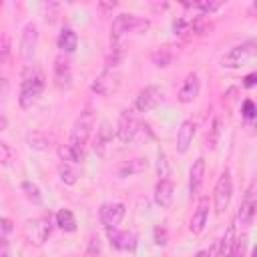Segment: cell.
Returning <instances> with one entry per match:
<instances>
[{
    "mask_svg": "<svg viewBox=\"0 0 257 257\" xmlns=\"http://www.w3.org/2000/svg\"><path fill=\"white\" fill-rule=\"evenodd\" d=\"M247 251V237H235V245H233V257H245Z\"/></svg>",
    "mask_w": 257,
    "mask_h": 257,
    "instance_id": "d6a6232c",
    "label": "cell"
},
{
    "mask_svg": "<svg viewBox=\"0 0 257 257\" xmlns=\"http://www.w3.org/2000/svg\"><path fill=\"white\" fill-rule=\"evenodd\" d=\"M36 44H38V28L34 22H28L20 36V56L24 60H30L36 52Z\"/></svg>",
    "mask_w": 257,
    "mask_h": 257,
    "instance_id": "8fae6325",
    "label": "cell"
},
{
    "mask_svg": "<svg viewBox=\"0 0 257 257\" xmlns=\"http://www.w3.org/2000/svg\"><path fill=\"white\" fill-rule=\"evenodd\" d=\"M112 143V128H110V124L104 120V122H100L98 124V128H96V135H94V151L98 153V155H102L106 149H108V145Z\"/></svg>",
    "mask_w": 257,
    "mask_h": 257,
    "instance_id": "d6986e66",
    "label": "cell"
},
{
    "mask_svg": "<svg viewBox=\"0 0 257 257\" xmlns=\"http://www.w3.org/2000/svg\"><path fill=\"white\" fill-rule=\"evenodd\" d=\"M10 231H12V221L0 217V235H6V233H10Z\"/></svg>",
    "mask_w": 257,
    "mask_h": 257,
    "instance_id": "ab89813d",
    "label": "cell"
},
{
    "mask_svg": "<svg viewBox=\"0 0 257 257\" xmlns=\"http://www.w3.org/2000/svg\"><path fill=\"white\" fill-rule=\"evenodd\" d=\"M0 257H12L10 241L6 239V235H0Z\"/></svg>",
    "mask_w": 257,
    "mask_h": 257,
    "instance_id": "74e56055",
    "label": "cell"
},
{
    "mask_svg": "<svg viewBox=\"0 0 257 257\" xmlns=\"http://www.w3.org/2000/svg\"><path fill=\"white\" fill-rule=\"evenodd\" d=\"M171 201H173V183L167 177L159 179V183L155 187V203L161 207H169Z\"/></svg>",
    "mask_w": 257,
    "mask_h": 257,
    "instance_id": "44dd1931",
    "label": "cell"
},
{
    "mask_svg": "<svg viewBox=\"0 0 257 257\" xmlns=\"http://www.w3.org/2000/svg\"><path fill=\"white\" fill-rule=\"evenodd\" d=\"M155 243L157 245H167V231L163 227H157L155 229Z\"/></svg>",
    "mask_w": 257,
    "mask_h": 257,
    "instance_id": "f35d334b",
    "label": "cell"
},
{
    "mask_svg": "<svg viewBox=\"0 0 257 257\" xmlns=\"http://www.w3.org/2000/svg\"><path fill=\"white\" fill-rule=\"evenodd\" d=\"M211 30H213V24H211V20H209L207 16H203V14L195 16V18H189L187 28H185V32H189L191 36H205V34H209Z\"/></svg>",
    "mask_w": 257,
    "mask_h": 257,
    "instance_id": "ffe728a7",
    "label": "cell"
},
{
    "mask_svg": "<svg viewBox=\"0 0 257 257\" xmlns=\"http://www.w3.org/2000/svg\"><path fill=\"white\" fill-rule=\"evenodd\" d=\"M50 233H52V221L46 215L34 217L30 221H26V225H24V235H26L28 243H32L36 247H42L48 241Z\"/></svg>",
    "mask_w": 257,
    "mask_h": 257,
    "instance_id": "277c9868",
    "label": "cell"
},
{
    "mask_svg": "<svg viewBox=\"0 0 257 257\" xmlns=\"http://www.w3.org/2000/svg\"><path fill=\"white\" fill-rule=\"evenodd\" d=\"M255 209H257V201H255V183L249 185V189L245 191V197L239 205V213L237 219L241 221V225H251L255 219Z\"/></svg>",
    "mask_w": 257,
    "mask_h": 257,
    "instance_id": "7c38bea8",
    "label": "cell"
},
{
    "mask_svg": "<svg viewBox=\"0 0 257 257\" xmlns=\"http://www.w3.org/2000/svg\"><path fill=\"white\" fill-rule=\"evenodd\" d=\"M203 181H205V159L199 157L193 163L191 171H189V191H191V195H197L201 191Z\"/></svg>",
    "mask_w": 257,
    "mask_h": 257,
    "instance_id": "ac0fdd59",
    "label": "cell"
},
{
    "mask_svg": "<svg viewBox=\"0 0 257 257\" xmlns=\"http://www.w3.org/2000/svg\"><path fill=\"white\" fill-rule=\"evenodd\" d=\"M92 128H94V112L90 106H86L80 116L76 118L72 131H70V141H68V147L74 151V155L78 157V161L82 159V153H84V145L88 143L90 135H92Z\"/></svg>",
    "mask_w": 257,
    "mask_h": 257,
    "instance_id": "7a4b0ae2",
    "label": "cell"
},
{
    "mask_svg": "<svg viewBox=\"0 0 257 257\" xmlns=\"http://www.w3.org/2000/svg\"><path fill=\"white\" fill-rule=\"evenodd\" d=\"M116 6V2H100V8L102 10H112Z\"/></svg>",
    "mask_w": 257,
    "mask_h": 257,
    "instance_id": "ee69618b",
    "label": "cell"
},
{
    "mask_svg": "<svg viewBox=\"0 0 257 257\" xmlns=\"http://www.w3.org/2000/svg\"><path fill=\"white\" fill-rule=\"evenodd\" d=\"M118 84H120L118 74H116L114 70H108V68H106L104 72H100V74L94 78V82L90 84V90H92L94 94H98V96H110L112 92H116Z\"/></svg>",
    "mask_w": 257,
    "mask_h": 257,
    "instance_id": "ba28073f",
    "label": "cell"
},
{
    "mask_svg": "<svg viewBox=\"0 0 257 257\" xmlns=\"http://www.w3.org/2000/svg\"><path fill=\"white\" fill-rule=\"evenodd\" d=\"M12 149L4 143V141H0V165H8L10 161H12Z\"/></svg>",
    "mask_w": 257,
    "mask_h": 257,
    "instance_id": "e575fe53",
    "label": "cell"
},
{
    "mask_svg": "<svg viewBox=\"0 0 257 257\" xmlns=\"http://www.w3.org/2000/svg\"><path fill=\"white\" fill-rule=\"evenodd\" d=\"M207 219H209V199L203 197V199L199 201L197 209L193 211L191 221H189V229H191V233H193V235H201L203 229H205V225H207Z\"/></svg>",
    "mask_w": 257,
    "mask_h": 257,
    "instance_id": "2e32d148",
    "label": "cell"
},
{
    "mask_svg": "<svg viewBox=\"0 0 257 257\" xmlns=\"http://www.w3.org/2000/svg\"><path fill=\"white\" fill-rule=\"evenodd\" d=\"M255 78H257L255 74H247V76H245V82H243V84H245L247 88H251V86L255 84Z\"/></svg>",
    "mask_w": 257,
    "mask_h": 257,
    "instance_id": "b9f144b4",
    "label": "cell"
},
{
    "mask_svg": "<svg viewBox=\"0 0 257 257\" xmlns=\"http://www.w3.org/2000/svg\"><path fill=\"white\" fill-rule=\"evenodd\" d=\"M145 167H147V161H145V159H133V161L124 163V165L118 169V177H131V175H135V173H141Z\"/></svg>",
    "mask_w": 257,
    "mask_h": 257,
    "instance_id": "83f0119b",
    "label": "cell"
},
{
    "mask_svg": "<svg viewBox=\"0 0 257 257\" xmlns=\"http://www.w3.org/2000/svg\"><path fill=\"white\" fill-rule=\"evenodd\" d=\"M22 191H24V195L30 199V201H34V203H40V189H38V185H34V183H30V181H24L22 183Z\"/></svg>",
    "mask_w": 257,
    "mask_h": 257,
    "instance_id": "4dcf8cb0",
    "label": "cell"
},
{
    "mask_svg": "<svg viewBox=\"0 0 257 257\" xmlns=\"http://www.w3.org/2000/svg\"><path fill=\"white\" fill-rule=\"evenodd\" d=\"M151 58H153V64H155L157 68H167V66H171V64H173V60L177 58V54L173 52V48H171V46H163V48L155 50Z\"/></svg>",
    "mask_w": 257,
    "mask_h": 257,
    "instance_id": "7402d4cb",
    "label": "cell"
},
{
    "mask_svg": "<svg viewBox=\"0 0 257 257\" xmlns=\"http://www.w3.org/2000/svg\"><path fill=\"white\" fill-rule=\"evenodd\" d=\"M197 133V126L193 120H183L179 131H177V153L179 155H185L193 143V137Z\"/></svg>",
    "mask_w": 257,
    "mask_h": 257,
    "instance_id": "e0dca14e",
    "label": "cell"
},
{
    "mask_svg": "<svg viewBox=\"0 0 257 257\" xmlns=\"http://www.w3.org/2000/svg\"><path fill=\"white\" fill-rule=\"evenodd\" d=\"M161 100H163V90H161L159 86H155V84H149V86H145V88L137 94V98H135V108H137L139 112H149V110H153Z\"/></svg>",
    "mask_w": 257,
    "mask_h": 257,
    "instance_id": "9c48e42d",
    "label": "cell"
},
{
    "mask_svg": "<svg viewBox=\"0 0 257 257\" xmlns=\"http://www.w3.org/2000/svg\"><path fill=\"white\" fill-rule=\"evenodd\" d=\"M46 84V76L42 72V68L38 66H28L22 74V82H20V94H18V102L22 108H30L38 96L42 94Z\"/></svg>",
    "mask_w": 257,
    "mask_h": 257,
    "instance_id": "6da1fadb",
    "label": "cell"
},
{
    "mask_svg": "<svg viewBox=\"0 0 257 257\" xmlns=\"http://www.w3.org/2000/svg\"><path fill=\"white\" fill-rule=\"evenodd\" d=\"M56 225H58V229L64 231V233L76 231V219H74L72 211H70V209H60V211L56 213Z\"/></svg>",
    "mask_w": 257,
    "mask_h": 257,
    "instance_id": "cb8c5ba5",
    "label": "cell"
},
{
    "mask_svg": "<svg viewBox=\"0 0 257 257\" xmlns=\"http://www.w3.org/2000/svg\"><path fill=\"white\" fill-rule=\"evenodd\" d=\"M241 112H243V116H245L247 120H251V118L255 116V102H253L251 98L243 100V104H241Z\"/></svg>",
    "mask_w": 257,
    "mask_h": 257,
    "instance_id": "d590c367",
    "label": "cell"
},
{
    "mask_svg": "<svg viewBox=\"0 0 257 257\" xmlns=\"http://www.w3.org/2000/svg\"><path fill=\"white\" fill-rule=\"evenodd\" d=\"M108 241L118 251H133L137 247V235L131 231H118L116 227L108 229Z\"/></svg>",
    "mask_w": 257,
    "mask_h": 257,
    "instance_id": "9a60e30c",
    "label": "cell"
},
{
    "mask_svg": "<svg viewBox=\"0 0 257 257\" xmlns=\"http://www.w3.org/2000/svg\"><path fill=\"white\" fill-rule=\"evenodd\" d=\"M8 52H10V44H8L6 38H2V40H0V62L8 56Z\"/></svg>",
    "mask_w": 257,
    "mask_h": 257,
    "instance_id": "60d3db41",
    "label": "cell"
},
{
    "mask_svg": "<svg viewBox=\"0 0 257 257\" xmlns=\"http://www.w3.org/2000/svg\"><path fill=\"white\" fill-rule=\"evenodd\" d=\"M76 44H78L76 32L72 28H62V32L58 36V48L62 52H74L76 50Z\"/></svg>",
    "mask_w": 257,
    "mask_h": 257,
    "instance_id": "603a6c76",
    "label": "cell"
},
{
    "mask_svg": "<svg viewBox=\"0 0 257 257\" xmlns=\"http://www.w3.org/2000/svg\"><path fill=\"white\" fill-rule=\"evenodd\" d=\"M58 155H60L62 163H80V161H78V157L74 155V151H72L68 145H62V147L58 149Z\"/></svg>",
    "mask_w": 257,
    "mask_h": 257,
    "instance_id": "1f68e13d",
    "label": "cell"
},
{
    "mask_svg": "<svg viewBox=\"0 0 257 257\" xmlns=\"http://www.w3.org/2000/svg\"><path fill=\"white\" fill-rule=\"evenodd\" d=\"M6 126H8V120H6V116H4V114H0V133H2V131H6Z\"/></svg>",
    "mask_w": 257,
    "mask_h": 257,
    "instance_id": "f6af8a7d",
    "label": "cell"
},
{
    "mask_svg": "<svg viewBox=\"0 0 257 257\" xmlns=\"http://www.w3.org/2000/svg\"><path fill=\"white\" fill-rule=\"evenodd\" d=\"M149 26L151 22L147 18H139L135 14H118L110 26V42H120L122 36L128 32H145L149 30Z\"/></svg>",
    "mask_w": 257,
    "mask_h": 257,
    "instance_id": "3957f363",
    "label": "cell"
},
{
    "mask_svg": "<svg viewBox=\"0 0 257 257\" xmlns=\"http://www.w3.org/2000/svg\"><path fill=\"white\" fill-rule=\"evenodd\" d=\"M126 207L122 203H104L98 209V219L106 229H114L122 219H124Z\"/></svg>",
    "mask_w": 257,
    "mask_h": 257,
    "instance_id": "30bf717a",
    "label": "cell"
},
{
    "mask_svg": "<svg viewBox=\"0 0 257 257\" xmlns=\"http://www.w3.org/2000/svg\"><path fill=\"white\" fill-rule=\"evenodd\" d=\"M195 257H211V255H209V253H207V251H199V253H197V255H195Z\"/></svg>",
    "mask_w": 257,
    "mask_h": 257,
    "instance_id": "bcb514c9",
    "label": "cell"
},
{
    "mask_svg": "<svg viewBox=\"0 0 257 257\" xmlns=\"http://www.w3.org/2000/svg\"><path fill=\"white\" fill-rule=\"evenodd\" d=\"M100 253V241L98 235H90L88 239V247H86V257H96Z\"/></svg>",
    "mask_w": 257,
    "mask_h": 257,
    "instance_id": "836d02e7",
    "label": "cell"
},
{
    "mask_svg": "<svg viewBox=\"0 0 257 257\" xmlns=\"http://www.w3.org/2000/svg\"><path fill=\"white\" fill-rule=\"evenodd\" d=\"M221 118L219 116H215L213 118V122H211V126H209V135H207V143H209V147L211 149H217V143H219V137H221Z\"/></svg>",
    "mask_w": 257,
    "mask_h": 257,
    "instance_id": "f546056e",
    "label": "cell"
},
{
    "mask_svg": "<svg viewBox=\"0 0 257 257\" xmlns=\"http://www.w3.org/2000/svg\"><path fill=\"white\" fill-rule=\"evenodd\" d=\"M199 90H201L199 74H197V72H189V74L185 76V80H183L181 88H179L177 98H179V102L189 104V102H193V100L199 96Z\"/></svg>",
    "mask_w": 257,
    "mask_h": 257,
    "instance_id": "4fadbf2b",
    "label": "cell"
},
{
    "mask_svg": "<svg viewBox=\"0 0 257 257\" xmlns=\"http://www.w3.org/2000/svg\"><path fill=\"white\" fill-rule=\"evenodd\" d=\"M235 227L231 225L227 231H225V235L221 237V241H219V257H233V245H235Z\"/></svg>",
    "mask_w": 257,
    "mask_h": 257,
    "instance_id": "d4e9b609",
    "label": "cell"
},
{
    "mask_svg": "<svg viewBox=\"0 0 257 257\" xmlns=\"http://www.w3.org/2000/svg\"><path fill=\"white\" fill-rule=\"evenodd\" d=\"M124 54H126V50H124L122 42H114V44L110 46L108 56H106V68H108V70H114V68L124 60Z\"/></svg>",
    "mask_w": 257,
    "mask_h": 257,
    "instance_id": "484cf974",
    "label": "cell"
},
{
    "mask_svg": "<svg viewBox=\"0 0 257 257\" xmlns=\"http://www.w3.org/2000/svg\"><path fill=\"white\" fill-rule=\"evenodd\" d=\"M157 171H159V177L165 179L167 173H169V165H167V155L163 151H159V163H157Z\"/></svg>",
    "mask_w": 257,
    "mask_h": 257,
    "instance_id": "8d00e7d4",
    "label": "cell"
},
{
    "mask_svg": "<svg viewBox=\"0 0 257 257\" xmlns=\"http://www.w3.org/2000/svg\"><path fill=\"white\" fill-rule=\"evenodd\" d=\"M231 195H233V179H231V171L225 169L215 185V191H213V201H215V211L221 215L225 213V209L229 207L231 203Z\"/></svg>",
    "mask_w": 257,
    "mask_h": 257,
    "instance_id": "8992f818",
    "label": "cell"
},
{
    "mask_svg": "<svg viewBox=\"0 0 257 257\" xmlns=\"http://www.w3.org/2000/svg\"><path fill=\"white\" fill-rule=\"evenodd\" d=\"M255 56V42H243V44H237L233 46L229 52L223 54L221 58V66L225 68H241L245 66L251 58Z\"/></svg>",
    "mask_w": 257,
    "mask_h": 257,
    "instance_id": "5b68a950",
    "label": "cell"
},
{
    "mask_svg": "<svg viewBox=\"0 0 257 257\" xmlns=\"http://www.w3.org/2000/svg\"><path fill=\"white\" fill-rule=\"evenodd\" d=\"M143 124L137 120V116L131 112V110H122L120 118H118V124H116V137L120 143H131L137 139V135L141 133Z\"/></svg>",
    "mask_w": 257,
    "mask_h": 257,
    "instance_id": "52a82bcc",
    "label": "cell"
},
{
    "mask_svg": "<svg viewBox=\"0 0 257 257\" xmlns=\"http://www.w3.org/2000/svg\"><path fill=\"white\" fill-rule=\"evenodd\" d=\"M221 6H223V2H211V0H201V2H189V4H185V8L199 10L203 16H207V14L215 12V10H219Z\"/></svg>",
    "mask_w": 257,
    "mask_h": 257,
    "instance_id": "4316f807",
    "label": "cell"
},
{
    "mask_svg": "<svg viewBox=\"0 0 257 257\" xmlns=\"http://www.w3.org/2000/svg\"><path fill=\"white\" fill-rule=\"evenodd\" d=\"M54 84L60 90H68L72 86V70H70L68 60L62 56L54 60Z\"/></svg>",
    "mask_w": 257,
    "mask_h": 257,
    "instance_id": "5bb4252c",
    "label": "cell"
},
{
    "mask_svg": "<svg viewBox=\"0 0 257 257\" xmlns=\"http://www.w3.org/2000/svg\"><path fill=\"white\" fill-rule=\"evenodd\" d=\"M4 92H6V78H4V76H0V100H2Z\"/></svg>",
    "mask_w": 257,
    "mask_h": 257,
    "instance_id": "7bdbcfd3",
    "label": "cell"
},
{
    "mask_svg": "<svg viewBox=\"0 0 257 257\" xmlns=\"http://www.w3.org/2000/svg\"><path fill=\"white\" fill-rule=\"evenodd\" d=\"M58 177H60V181L64 185H74L78 181V173H76V169L70 163H62L58 167Z\"/></svg>",
    "mask_w": 257,
    "mask_h": 257,
    "instance_id": "f1b7e54d",
    "label": "cell"
}]
</instances>
